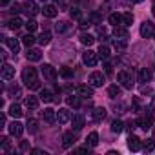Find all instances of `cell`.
I'll return each instance as SVG.
<instances>
[{
  "label": "cell",
  "instance_id": "obj_1",
  "mask_svg": "<svg viewBox=\"0 0 155 155\" xmlns=\"http://www.w3.org/2000/svg\"><path fill=\"white\" fill-rule=\"evenodd\" d=\"M22 82H24L29 90H38V88H40L38 73H37L35 68H31V66L24 68V71H22Z\"/></svg>",
  "mask_w": 155,
  "mask_h": 155
},
{
  "label": "cell",
  "instance_id": "obj_2",
  "mask_svg": "<svg viewBox=\"0 0 155 155\" xmlns=\"http://www.w3.org/2000/svg\"><path fill=\"white\" fill-rule=\"evenodd\" d=\"M117 81L120 82V86H122L124 90H131V88L135 86V79H133V71H131V69H122V71H119Z\"/></svg>",
  "mask_w": 155,
  "mask_h": 155
},
{
  "label": "cell",
  "instance_id": "obj_3",
  "mask_svg": "<svg viewBox=\"0 0 155 155\" xmlns=\"http://www.w3.org/2000/svg\"><path fill=\"white\" fill-rule=\"evenodd\" d=\"M40 73H42L44 79L49 81V82H55V81H57V77H58V71H57L51 64H44V66L40 68Z\"/></svg>",
  "mask_w": 155,
  "mask_h": 155
},
{
  "label": "cell",
  "instance_id": "obj_4",
  "mask_svg": "<svg viewBox=\"0 0 155 155\" xmlns=\"http://www.w3.org/2000/svg\"><path fill=\"white\" fill-rule=\"evenodd\" d=\"M140 37L142 38H151L155 37V24L150 22V20H144L140 24Z\"/></svg>",
  "mask_w": 155,
  "mask_h": 155
},
{
  "label": "cell",
  "instance_id": "obj_5",
  "mask_svg": "<svg viewBox=\"0 0 155 155\" xmlns=\"http://www.w3.org/2000/svg\"><path fill=\"white\" fill-rule=\"evenodd\" d=\"M82 62H84L88 68L97 66V62H99V53H95V51H91V49L84 51V53H82Z\"/></svg>",
  "mask_w": 155,
  "mask_h": 155
},
{
  "label": "cell",
  "instance_id": "obj_6",
  "mask_svg": "<svg viewBox=\"0 0 155 155\" xmlns=\"http://www.w3.org/2000/svg\"><path fill=\"white\" fill-rule=\"evenodd\" d=\"M104 82H106V77H104L101 71H93V73L90 75V79H88V84H91L93 88H101Z\"/></svg>",
  "mask_w": 155,
  "mask_h": 155
},
{
  "label": "cell",
  "instance_id": "obj_7",
  "mask_svg": "<svg viewBox=\"0 0 155 155\" xmlns=\"http://www.w3.org/2000/svg\"><path fill=\"white\" fill-rule=\"evenodd\" d=\"M22 11H24L28 17H35L40 9H38V6H37L35 0H28V2H24V4H22Z\"/></svg>",
  "mask_w": 155,
  "mask_h": 155
},
{
  "label": "cell",
  "instance_id": "obj_8",
  "mask_svg": "<svg viewBox=\"0 0 155 155\" xmlns=\"http://www.w3.org/2000/svg\"><path fill=\"white\" fill-rule=\"evenodd\" d=\"M128 150L130 151H140L142 150V142L137 135H130L128 137Z\"/></svg>",
  "mask_w": 155,
  "mask_h": 155
},
{
  "label": "cell",
  "instance_id": "obj_9",
  "mask_svg": "<svg viewBox=\"0 0 155 155\" xmlns=\"http://www.w3.org/2000/svg\"><path fill=\"white\" fill-rule=\"evenodd\" d=\"M77 93L84 99H90V97H93V86L91 84H79L77 86Z\"/></svg>",
  "mask_w": 155,
  "mask_h": 155
},
{
  "label": "cell",
  "instance_id": "obj_10",
  "mask_svg": "<svg viewBox=\"0 0 155 155\" xmlns=\"http://www.w3.org/2000/svg\"><path fill=\"white\" fill-rule=\"evenodd\" d=\"M0 77H2V81H11V79H15V68L9 66V64H4V66H2V71H0Z\"/></svg>",
  "mask_w": 155,
  "mask_h": 155
},
{
  "label": "cell",
  "instance_id": "obj_11",
  "mask_svg": "<svg viewBox=\"0 0 155 155\" xmlns=\"http://www.w3.org/2000/svg\"><path fill=\"white\" fill-rule=\"evenodd\" d=\"M8 130H9V135H13V137H20V135L24 133V126H22L18 120H13V122L8 126Z\"/></svg>",
  "mask_w": 155,
  "mask_h": 155
},
{
  "label": "cell",
  "instance_id": "obj_12",
  "mask_svg": "<svg viewBox=\"0 0 155 155\" xmlns=\"http://www.w3.org/2000/svg\"><path fill=\"white\" fill-rule=\"evenodd\" d=\"M77 142V137H75V133L73 131H66L64 135H62V146L68 150V148H71L73 144Z\"/></svg>",
  "mask_w": 155,
  "mask_h": 155
},
{
  "label": "cell",
  "instance_id": "obj_13",
  "mask_svg": "<svg viewBox=\"0 0 155 155\" xmlns=\"http://www.w3.org/2000/svg\"><path fill=\"white\" fill-rule=\"evenodd\" d=\"M151 124H153V117H151L150 113H148V115H142V117L137 120V126H140L144 131H146V130H150V128H151Z\"/></svg>",
  "mask_w": 155,
  "mask_h": 155
},
{
  "label": "cell",
  "instance_id": "obj_14",
  "mask_svg": "<svg viewBox=\"0 0 155 155\" xmlns=\"http://www.w3.org/2000/svg\"><path fill=\"white\" fill-rule=\"evenodd\" d=\"M84 115L82 113H75L73 117H71V124H73V128L77 130V131H79V130H82L84 128Z\"/></svg>",
  "mask_w": 155,
  "mask_h": 155
},
{
  "label": "cell",
  "instance_id": "obj_15",
  "mask_svg": "<svg viewBox=\"0 0 155 155\" xmlns=\"http://www.w3.org/2000/svg\"><path fill=\"white\" fill-rule=\"evenodd\" d=\"M26 58H28L29 62H38V60L42 58V51H40V49H33V48H28Z\"/></svg>",
  "mask_w": 155,
  "mask_h": 155
},
{
  "label": "cell",
  "instance_id": "obj_16",
  "mask_svg": "<svg viewBox=\"0 0 155 155\" xmlns=\"http://www.w3.org/2000/svg\"><path fill=\"white\" fill-rule=\"evenodd\" d=\"M57 120H58L60 124H66V122H69V120H71V113H69V110H66V108H60V110L57 111Z\"/></svg>",
  "mask_w": 155,
  "mask_h": 155
},
{
  "label": "cell",
  "instance_id": "obj_17",
  "mask_svg": "<svg viewBox=\"0 0 155 155\" xmlns=\"http://www.w3.org/2000/svg\"><path fill=\"white\" fill-rule=\"evenodd\" d=\"M42 13H44V17H48V18H55V17L58 15V9H57V6H53V4H46V6L42 8Z\"/></svg>",
  "mask_w": 155,
  "mask_h": 155
},
{
  "label": "cell",
  "instance_id": "obj_18",
  "mask_svg": "<svg viewBox=\"0 0 155 155\" xmlns=\"http://www.w3.org/2000/svg\"><path fill=\"white\" fill-rule=\"evenodd\" d=\"M42 119H44L48 124H53V122L57 120V111L51 110V108H46V110L42 111Z\"/></svg>",
  "mask_w": 155,
  "mask_h": 155
},
{
  "label": "cell",
  "instance_id": "obj_19",
  "mask_svg": "<svg viewBox=\"0 0 155 155\" xmlns=\"http://www.w3.org/2000/svg\"><path fill=\"white\" fill-rule=\"evenodd\" d=\"M91 117H93V120H95V122H102V120H104V117H106V108H102V106L95 108V110L91 111Z\"/></svg>",
  "mask_w": 155,
  "mask_h": 155
},
{
  "label": "cell",
  "instance_id": "obj_20",
  "mask_svg": "<svg viewBox=\"0 0 155 155\" xmlns=\"http://www.w3.org/2000/svg\"><path fill=\"white\" fill-rule=\"evenodd\" d=\"M4 42H6V46H8L15 55L18 53V49H20V42H18L17 38H8V37H4Z\"/></svg>",
  "mask_w": 155,
  "mask_h": 155
},
{
  "label": "cell",
  "instance_id": "obj_21",
  "mask_svg": "<svg viewBox=\"0 0 155 155\" xmlns=\"http://www.w3.org/2000/svg\"><path fill=\"white\" fill-rule=\"evenodd\" d=\"M113 48L117 49V53H122V51H126V48H128V42H126V38H115V37H113Z\"/></svg>",
  "mask_w": 155,
  "mask_h": 155
},
{
  "label": "cell",
  "instance_id": "obj_22",
  "mask_svg": "<svg viewBox=\"0 0 155 155\" xmlns=\"http://www.w3.org/2000/svg\"><path fill=\"white\" fill-rule=\"evenodd\" d=\"M150 81H151V71H150L148 68H142V69L139 71V82L146 84V82H150Z\"/></svg>",
  "mask_w": 155,
  "mask_h": 155
},
{
  "label": "cell",
  "instance_id": "obj_23",
  "mask_svg": "<svg viewBox=\"0 0 155 155\" xmlns=\"http://www.w3.org/2000/svg\"><path fill=\"white\" fill-rule=\"evenodd\" d=\"M55 97H57V95H55L51 90H46V88H44V90L40 91V101H44V102H51V101H57Z\"/></svg>",
  "mask_w": 155,
  "mask_h": 155
},
{
  "label": "cell",
  "instance_id": "obj_24",
  "mask_svg": "<svg viewBox=\"0 0 155 155\" xmlns=\"http://www.w3.org/2000/svg\"><path fill=\"white\" fill-rule=\"evenodd\" d=\"M108 22H110L113 28H117V26H122V15H119V13H111V15L108 17Z\"/></svg>",
  "mask_w": 155,
  "mask_h": 155
},
{
  "label": "cell",
  "instance_id": "obj_25",
  "mask_svg": "<svg viewBox=\"0 0 155 155\" xmlns=\"http://www.w3.org/2000/svg\"><path fill=\"white\" fill-rule=\"evenodd\" d=\"M69 28H71V24H68V22H64V20H60V22H57V24H55V29H57V33H58V35L68 33V31H69Z\"/></svg>",
  "mask_w": 155,
  "mask_h": 155
},
{
  "label": "cell",
  "instance_id": "obj_26",
  "mask_svg": "<svg viewBox=\"0 0 155 155\" xmlns=\"http://www.w3.org/2000/svg\"><path fill=\"white\" fill-rule=\"evenodd\" d=\"M113 37H115V38H128V29H126V26H117V28L113 29Z\"/></svg>",
  "mask_w": 155,
  "mask_h": 155
},
{
  "label": "cell",
  "instance_id": "obj_27",
  "mask_svg": "<svg viewBox=\"0 0 155 155\" xmlns=\"http://www.w3.org/2000/svg\"><path fill=\"white\" fill-rule=\"evenodd\" d=\"M37 42H38L40 46H48V44L51 42V33H49V31H42L40 37L37 38Z\"/></svg>",
  "mask_w": 155,
  "mask_h": 155
},
{
  "label": "cell",
  "instance_id": "obj_28",
  "mask_svg": "<svg viewBox=\"0 0 155 155\" xmlns=\"http://www.w3.org/2000/svg\"><path fill=\"white\" fill-rule=\"evenodd\" d=\"M38 97H35V95H29L28 99H26V106H28V110H37L38 108Z\"/></svg>",
  "mask_w": 155,
  "mask_h": 155
},
{
  "label": "cell",
  "instance_id": "obj_29",
  "mask_svg": "<svg viewBox=\"0 0 155 155\" xmlns=\"http://www.w3.org/2000/svg\"><path fill=\"white\" fill-rule=\"evenodd\" d=\"M86 144L91 146V148H95V146L99 144V133H97V131H91V133L88 135V139H86Z\"/></svg>",
  "mask_w": 155,
  "mask_h": 155
},
{
  "label": "cell",
  "instance_id": "obj_30",
  "mask_svg": "<svg viewBox=\"0 0 155 155\" xmlns=\"http://www.w3.org/2000/svg\"><path fill=\"white\" fill-rule=\"evenodd\" d=\"M79 38H81V42H82L84 46H88V48H90V46L95 42V37H93V35H90V33H82Z\"/></svg>",
  "mask_w": 155,
  "mask_h": 155
},
{
  "label": "cell",
  "instance_id": "obj_31",
  "mask_svg": "<svg viewBox=\"0 0 155 155\" xmlns=\"http://www.w3.org/2000/svg\"><path fill=\"white\" fill-rule=\"evenodd\" d=\"M142 150L148 151V153L155 151V139H146V140L142 142Z\"/></svg>",
  "mask_w": 155,
  "mask_h": 155
},
{
  "label": "cell",
  "instance_id": "obj_32",
  "mask_svg": "<svg viewBox=\"0 0 155 155\" xmlns=\"http://www.w3.org/2000/svg\"><path fill=\"white\" fill-rule=\"evenodd\" d=\"M22 24H24V22H22V18L15 17V18H11V20L8 22V28H9V29H13V31H17V29H18Z\"/></svg>",
  "mask_w": 155,
  "mask_h": 155
},
{
  "label": "cell",
  "instance_id": "obj_33",
  "mask_svg": "<svg viewBox=\"0 0 155 155\" xmlns=\"http://www.w3.org/2000/svg\"><path fill=\"white\" fill-rule=\"evenodd\" d=\"M97 53H99V57H101L102 60H108V58H110V48H108L106 44H101V48H99Z\"/></svg>",
  "mask_w": 155,
  "mask_h": 155
},
{
  "label": "cell",
  "instance_id": "obj_34",
  "mask_svg": "<svg viewBox=\"0 0 155 155\" xmlns=\"http://www.w3.org/2000/svg\"><path fill=\"white\" fill-rule=\"evenodd\" d=\"M9 115H11V117H15V119H18V117L22 115V108H20L17 102H15V104H11V106H9Z\"/></svg>",
  "mask_w": 155,
  "mask_h": 155
},
{
  "label": "cell",
  "instance_id": "obj_35",
  "mask_svg": "<svg viewBox=\"0 0 155 155\" xmlns=\"http://www.w3.org/2000/svg\"><path fill=\"white\" fill-rule=\"evenodd\" d=\"M26 128L29 130V133H37V131H38V120H37V119H28Z\"/></svg>",
  "mask_w": 155,
  "mask_h": 155
},
{
  "label": "cell",
  "instance_id": "obj_36",
  "mask_svg": "<svg viewBox=\"0 0 155 155\" xmlns=\"http://www.w3.org/2000/svg\"><path fill=\"white\" fill-rule=\"evenodd\" d=\"M97 35L101 37V40H102V42H104V40H108V29H106V26L97 24Z\"/></svg>",
  "mask_w": 155,
  "mask_h": 155
},
{
  "label": "cell",
  "instance_id": "obj_37",
  "mask_svg": "<svg viewBox=\"0 0 155 155\" xmlns=\"http://www.w3.org/2000/svg\"><path fill=\"white\" fill-rule=\"evenodd\" d=\"M35 40H37V38L33 37V33H28V35H24V37H22V44H24V46H28V48H31V46L35 44Z\"/></svg>",
  "mask_w": 155,
  "mask_h": 155
},
{
  "label": "cell",
  "instance_id": "obj_38",
  "mask_svg": "<svg viewBox=\"0 0 155 155\" xmlns=\"http://www.w3.org/2000/svg\"><path fill=\"white\" fill-rule=\"evenodd\" d=\"M122 130H124V124H122V120L115 119V120L111 122V131H113V133H120Z\"/></svg>",
  "mask_w": 155,
  "mask_h": 155
},
{
  "label": "cell",
  "instance_id": "obj_39",
  "mask_svg": "<svg viewBox=\"0 0 155 155\" xmlns=\"http://www.w3.org/2000/svg\"><path fill=\"white\" fill-rule=\"evenodd\" d=\"M108 95H110L111 99H115V97H119V95H120V88H119L117 84H113V86H110V88H108Z\"/></svg>",
  "mask_w": 155,
  "mask_h": 155
},
{
  "label": "cell",
  "instance_id": "obj_40",
  "mask_svg": "<svg viewBox=\"0 0 155 155\" xmlns=\"http://www.w3.org/2000/svg\"><path fill=\"white\" fill-rule=\"evenodd\" d=\"M66 102H68L71 108H79V106H81V99H79V97H73V95H71V97H68V99H66Z\"/></svg>",
  "mask_w": 155,
  "mask_h": 155
},
{
  "label": "cell",
  "instance_id": "obj_41",
  "mask_svg": "<svg viewBox=\"0 0 155 155\" xmlns=\"http://www.w3.org/2000/svg\"><path fill=\"white\" fill-rule=\"evenodd\" d=\"M131 22H133V15L130 13V11H126L124 15H122V26H131Z\"/></svg>",
  "mask_w": 155,
  "mask_h": 155
},
{
  "label": "cell",
  "instance_id": "obj_42",
  "mask_svg": "<svg viewBox=\"0 0 155 155\" xmlns=\"http://www.w3.org/2000/svg\"><path fill=\"white\" fill-rule=\"evenodd\" d=\"M90 20H91V24H101V20H102V17H101V13H97V11H93V13H90V17H88Z\"/></svg>",
  "mask_w": 155,
  "mask_h": 155
},
{
  "label": "cell",
  "instance_id": "obj_43",
  "mask_svg": "<svg viewBox=\"0 0 155 155\" xmlns=\"http://www.w3.org/2000/svg\"><path fill=\"white\" fill-rule=\"evenodd\" d=\"M24 26H26L28 33H33V31H37V28H38V24H37L35 20H28V22H26Z\"/></svg>",
  "mask_w": 155,
  "mask_h": 155
},
{
  "label": "cell",
  "instance_id": "obj_44",
  "mask_svg": "<svg viewBox=\"0 0 155 155\" xmlns=\"http://www.w3.org/2000/svg\"><path fill=\"white\" fill-rule=\"evenodd\" d=\"M64 79H69V77H73V69L71 68H60V71H58Z\"/></svg>",
  "mask_w": 155,
  "mask_h": 155
},
{
  "label": "cell",
  "instance_id": "obj_45",
  "mask_svg": "<svg viewBox=\"0 0 155 155\" xmlns=\"http://www.w3.org/2000/svg\"><path fill=\"white\" fill-rule=\"evenodd\" d=\"M69 15H71V18H75V20H81V17H82V13H81L79 8H73V9L69 11Z\"/></svg>",
  "mask_w": 155,
  "mask_h": 155
},
{
  "label": "cell",
  "instance_id": "obj_46",
  "mask_svg": "<svg viewBox=\"0 0 155 155\" xmlns=\"http://www.w3.org/2000/svg\"><path fill=\"white\" fill-rule=\"evenodd\" d=\"M140 95H151V88L146 86V84H142L140 86Z\"/></svg>",
  "mask_w": 155,
  "mask_h": 155
},
{
  "label": "cell",
  "instance_id": "obj_47",
  "mask_svg": "<svg viewBox=\"0 0 155 155\" xmlns=\"http://www.w3.org/2000/svg\"><path fill=\"white\" fill-rule=\"evenodd\" d=\"M29 150H31L29 142L28 140H20V151H29Z\"/></svg>",
  "mask_w": 155,
  "mask_h": 155
},
{
  "label": "cell",
  "instance_id": "obj_48",
  "mask_svg": "<svg viewBox=\"0 0 155 155\" xmlns=\"http://www.w3.org/2000/svg\"><path fill=\"white\" fill-rule=\"evenodd\" d=\"M9 93H11V95H15V99H18V97H20V90H18V86L9 88Z\"/></svg>",
  "mask_w": 155,
  "mask_h": 155
},
{
  "label": "cell",
  "instance_id": "obj_49",
  "mask_svg": "<svg viewBox=\"0 0 155 155\" xmlns=\"http://www.w3.org/2000/svg\"><path fill=\"white\" fill-rule=\"evenodd\" d=\"M90 26H91V20H90V18H88V20H84V22H81V28H82V29H88Z\"/></svg>",
  "mask_w": 155,
  "mask_h": 155
},
{
  "label": "cell",
  "instance_id": "obj_50",
  "mask_svg": "<svg viewBox=\"0 0 155 155\" xmlns=\"http://www.w3.org/2000/svg\"><path fill=\"white\" fill-rule=\"evenodd\" d=\"M135 126H137V120H131V122H128V124H126V128H128L130 131H133V130H135Z\"/></svg>",
  "mask_w": 155,
  "mask_h": 155
},
{
  "label": "cell",
  "instance_id": "obj_51",
  "mask_svg": "<svg viewBox=\"0 0 155 155\" xmlns=\"http://www.w3.org/2000/svg\"><path fill=\"white\" fill-rule=\"evenodd\" d=\"M20 9H22V6H18V4H13L11 6V13H18Z\"/></svg>",
  "mask_w": 155,
  "mask_h": 155
},
{
  "label": "cell",
  "instance_id": "obj_52",
  "mask_svg": "<svg viewBox=\"0 0 155 155\" xmlns=\"http://www.w3.org/2000/svg\"><path fill=\"white\" fill-rule=\"evenodd\" d=\"M115 113H124V104H119V106H115Z\"/></svg>",
  "mask_w": 155,
  "mask_h": 155
},
{
  "label": "cell",
  "instance_id": "obj_53",
  "mask_svg": "<svg viewBox=\"0 0 155 155\" xmlns=\"http://www.w3.org/2000/svg\"><path fill=\"white\" fill-rule=\"evenodd\" d=\"M31 151H33L35 155H46V151H44V150H38V148H35V150H31Z\"/></svg>",
  "mask_w": 155,
  "mask_h": 155
},
{
  "label": "cell",
  "instance_id": "obj_54",
  "mask_svg": "<svg viewBox=\"0 0 155 155\" xmlns=\"http://www.w3.org/2000/svg\"><path fill=\"white\" fill-rule=\"evenodd\" d=\"M0 124H2V126H6V115H4V113L0 115Z\"/></svg>",
  "mask_w": 155,
  "mask_h": 155
},
{
  "label": "cell",
  "instance_id": "obj_55",
  "mask_svg": "<svg viewBox=\"0 0 155 155\" xmlns=\"http://www.w3.org/2000/svg\"><path fill=\"white\" fill-rule=\"evenodd\" d=\"M111 68H113V66H111V64H106V73H111V71H113V69H111Z\"/></svg>",
  "mask_w": 155,
  "mask_h": 155
},
{
  "label": "cell",
  "instance_id": "obj_56",
  "mask_svg": "<svg viewBox=\"0 0 155 155\" xmlns=\"http://www.w3.org/2000/svg\"><path fill=\"white\" fill-rule=\"evenodd\" d=\"M0 4H2V6H4V8H6V6H8V4H9V0H0Z\"/></svg>",
  "mask_w": 155,
  "mask_h": 155
},
{
  "label": "cell",
  "instance_id": "obj_57",
  "mask_svg": "<svg viewBox=\"0 0 155 155\" xmlns=\"http://www.w3.org/2000/svg\"><path fill=\"white\" fill-rule=\"evenodd\" d=\"M151 110H155V95H153V99H151Z\"/></svg>",
  "mask_w": 155,
  "mask_h": 155
},
{
  "label": "cell",
  "instance_id": "obj_58",
  "mask_svg": "<svg viewBox=\"0 0 155 155\" xmlns=\"http://www.w3.org/2000/svg\"><path fill=\"white\" fill-rule=\"evenodd\" d=\"M131 2H135V4H140V2H142V0H131Z\"/></svg>",
  "mask_w": 155,
  "mask_h": 155
},
{
  "label": "cell",
  "instance_id": "obj_59",
  "mask_svg": "<svg viewBox=\"0 0 155 155\" xmlns=\"http://www.w3.org/2000/svg\"><path fill=\"white\" fill-rule=\"evenodd\" d=\"M151 13H153V17H155V6H153V8H151Z\"/></svg>",
  "mask_w": 155,
  "mask_h": 155
},
{
  "label": "cell",
  "instance_id": "obj_60",
  "mask_svg": "<svg viewBox=\"0 0 155 155\" xmlns=\"http://www.w3.org/2000/svg\"><path fill=\"white\" fill-rule=\"evenodd\" d=\"M153 139H155V128H153Z\"/></svg>",
  "mask_w": 155,
  "mask_h": 155
},
{
  "label": "cell",
  "instance_id": "obj_61",
  "mask_svg": "<svg viewBox=\"0 0 155 155\" xmlns=\"http://www.w3.org/2000/svg\"><path fill=\"white\" fill-rule=\"evenodd\" d=\"M55 2H60V0H55Z\"/></svg>",
  "mask_w": 155,
  "mask_h": 155
},
{
  "label": "cell",
  "instance_id": "obj_62",
  "mask_svg": "<svg viewBox=\"0 0 155 155\" xmlns=\"http://www.w3.org/2000/svg\"><path fill=\"white\" fill-rule=\"evenodd\" d=\"M153 6H155V0H153Z\"/></svg>",
  "mask_w": 155,
  "mask_h": 155
}]
</instances>
